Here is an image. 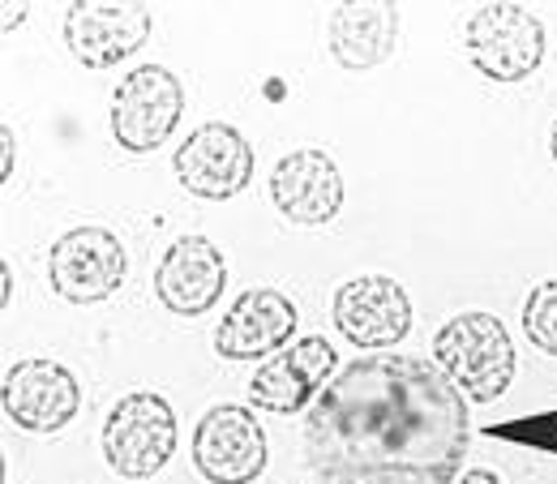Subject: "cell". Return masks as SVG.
<instances>
[{
	"mask_svg": "<svg viewBox=\"0 0 557 484\" xmlns=\"http://www.w3.org/2000/svg\"><path fill=\"white\" fill-rule=\"evenodd\" d=\"M335 331L360 351H382L408 339L412 331V300L404 283L391 275H356L339 283L331 300Z\"/></svg>",
	"mask_w": 557,
	"mask_h": 484,
	"instance_id": "7c38bea8",
	"label": "cell"
},
{
	"mask_svg": "<svg viewBox=\"0 0 557 484\" xmlns=\"http://www.w3.org/2000/svg\"><path fill=\"white\" fill-rule=\"evenodd\" d=\"M176 412L163 395L134 390L112 404L103 420V459L121 481H150L159 476L176 455Z\"/></svg>",
	"mask_w": 557,
	"mask_h": 484,
	"instance_id": "3957f363",
	"label": "cell"
},
{
	"mask_svg": "<svg viewBox=\"0 0 557 484\" xmlns=\"http://www.w3.org/2000/svg\"><path fill=\"white\" fill-rule=\"evenodd\" d=\"M223 287H227L223 249L210 236H198V232L172 240V249H163V258L154 266V296L176 318L210 313L219 305Z\"/></svg>",
	"mask_w": 557,
	"mask_h": 484,
	"instance_id": "5bb4252c",
	"label": "cell"
},
{
	"mask_svg": "<svg viewBox=\"0 0 557 484\" xmlns=\"http://www.w3.org/2000/svg\"><path fill=\"white\" fill-rule=\"evenodd\" d=\"M468 399L429 356H356L305 412V463L322 484H455Z\"/></svg>",
	"mask_w": 557,
	"mask_h": 484,
	"instance_id": "6da1fadb",
	"label": "cell"
},
{
	"mask_svg": "<svg viewBox=\"0 0 557 484\" xmlns=\"http://www.w3.org/2000/svg\"><path fill=\"white\" fill-rule=\"evenodd\" d=\"M13 125H0V185L13 181Z\"/></svg>",
	"mask_w": 557,
	"mask_h": 484,
	"instance_id": "ac0fdd59",
	"label": "cell"
},
{
	"mask_svg": "<svg viewBox=\"0 0 557 484\" xmlns=\"http://www.w3.org/2000/svg\"><path fill=\"white\" fill-rule=\"evenodd\" d=\"M463 52L488 82H523L545 61V22L528 4H481L463 22Z\"/></svg>",
	"mask_w": 557,
	"mask_h": 484,
	"instance_id": "277c9868",
	"label": "cell"
},
{
	"mask_svg": "<svg viewBox=\"0 0 557 484\" xmlns=\"http://www.w3.org/2000/svg\"><path fill=\"white\" fill-rule=\"evenodd\" d=\"M455 484H506V481H502L497 472H488V468H468Z\"/></svg>",
	"mask_w": 557,
	"mask_h": 484,
	"instance_id": "d6986e66",
	"label": "cell"
},
{
	"mask_svg": "<svg viewBox=\"0 0 557 484\" xmlns=\"http://www.w3.org/2000/svg\"><path fill=\"white\" fill-rule=\"evenodd\" d=\"M129 275V253L108 227H70L48 253V283L70 305H99L121 291Z\"/></svg>",
	"mask_w": 557,
	"mask_h": 484,
	"instance_id": "8992f818",
	"label": "cell"
},
{
	"mask_svg": "<svg viewBox=\"0 0 557 484\" xmlns=\"http://www.w3.org/2000/svg\"><path fill=\"white\" fill-rule=\"evenodd\" d=\"M271 202L287 223L326 227L344 210V176L339 163L322 146H296L271 172Z\"/></svg>",
	"mask_w": 557,
	"mask_h": 484,
	"instance_id": "4fadbf2b",
	"label": "cell"
},
{
	"mask_svg": "<svg viewBox=\"0 0 557 484\" xmlns=\"http://www.w3.org/2000/svg\"><path fill=\"white\" fill-rule=\"evenodd\" d=\"M0 9H4V30H13V26L26 22V4H0Z\"/></svg>",
	"mask_w": 557,
	"mask_h": 484,
	"instance_id": "44dd1931",
	"label": "cell"
},
{
	"mask_svg": "<svg viewBox=\"0 0 557 484\" xmlns=\"http://www.w3.org/2000/svg\"><path fill=\"white\" fill-rule=\"evenodd\" d=\"M172 172H176V181L194 198L227 202V198H236V194H245L253 185L258 154H253L249 138L236 125L207 121V125H198L189 138L176 146Z\"/></svg>",
	"mask_w": 557,
	"mask_h": 484,
	"instance_id": "52a82bcc",
	"label": "cell"
},
{
	"mask_svg": "<svg viewBox=\"0 0 557 484\" xmlns=\"http://www.w3.org/2000/svg\"><path fill=\"white\" fill-rule=\"evenodd\" d=\"M271 463L262 420L240 404H214L194 429V468L210 484H253Z\"/></svg>",
	"mask_w": 557,
	"mask_h": 484,
	"instance_id": "ba28073f",
	"label": "cell"
},
{
	"mask_svg": "<svg viewBox=\"0 0 557 484\" xmlns=\"http://www.w3.org/2000/svg\"><path fill=\"white\" fill-rule=\"evenodd\" d=\"M185 116V86L163 65H138L112 90V138L129 154H150L176 134Z\"/></svg>",
	"mask_w": 557,
	"mask_h": 484,
	"instance_id": "5b68a950",
	"label": "cell"
},
{
	"mask_svg": "<svg viewBox=\"0 0 557 484\" xmlns=\"http://www.w3.org/2000/svg\"><path fill=\"white\" fill-rule=\"evenodd\" d=\"M523 335L545 356H557V278H545L523 300Z\"/></svg>",
	"mask_w": 557,
	"mask_h": 484,
	"instance_id": "e0dca14e",
	"label": "cell"
},
{
	"mask_svg": "<svg viewBox=\"0 0 557 484\" xmlns=\"http://www.w3.org/2000/svg\"><path fill=\"white\" fill-rule=\"evenodd\" d=\"M433 360L437 369L463 390L472 404H493L515 382V339L485 309L459 313L433 335Z\"/></svg>",
	"mask_w": 557,
	"mask_h": 484,
	"instance_id": "7a4b0ae2",
	"label": "cell"
},
{
	"mask_svg": "<svg viewBox=\"0 0 557 484\" xmlns=\"http://www.w3.org/2000/svg\"><path fill=\"white\" fill-rule=\"evenodd\" d=\"M9 300H13V271H9V262H0V305L9 309Z\"/></svg>",
	"mask_w": 557,
	"mask_h": 484,
	"instance_id": "ffe728a7",
	"label": "cell"
},
{
	"mask_svg": "<svg viewBox=\"0 0 557 484\" xmlns=\"http://www.w3.org/2000/svg\"><path fill=\"white\" fill-rule=\"evenodd\" d=\"M0 404L4 415L26 433H61L82 412V386L70 364L48 356H26L4 369Z\"/></svg>",
	"mask_w": 557,
	"mask_h": 484,
	"instance_id": "9c48e42d",
	"label": "cell"
},
{
	"mask_svg": "<svg viewBox=\"0 0 557 484\" xmlns=\"http://www.w3.org/2000/svg\"><path fill=\"white\" fill-rule=\"evenodd\" d=\"M549 154H554V163H557V121H554V134H549Z\"/></svg>",
	"mask_w": 557,
	"mask_h": 484,
	"instance_id": "7402d4cb",
	"label": "cell"
},
{
	"mask_svg": "<svg viewBox=\"0 0 557 484\" xmlns=\"http://www.w3.org/2000/svg\"><path fill=\"white\" fill-rule=\"evenodd\" d=\"M296 322L300 313L292 296H283L278 287H249L214 326V351L223 360H271L292 344Z\"/></svg>",
	"mask_w": 557,
	"mask_h": 484,
	"instance_id": "9a60e30c",
	"label": "cell"
},
{
	"mask_svg": "<svg viewBox=\"0 0 557 484\" xmlns=\"http://www.w3.org/2000/svg\"><path fill=\"white\" fill-rule=\"evenodd\" d=\"M154 30L150 4L121 0H73L65 13V44L73 61L86 70H112L146 48Z\"/></svg>",
	"mask_w": 557,
	"mask_h": 484,
	"instance_id": "30bf717a",
	"label": "cell"
},
{
	"mask_svg": "<svg viewBox=\"0 0 557 484\" xmlns=\"http://www.w3.org/2000/svg\"><path fill=\"white\" fill-rule=\"evenodd\" d=\"M335 364H339V356H335V347L326 344L322 335L292 339L283 351H275L271 360L258 364V373L249 377V399H253V408H262V412L271 415L305 412L335 382L331 377Z\"/></svg>",
	"mask_w": 557,
	"mask_h": 484,
	"instance_id": "8fae6325",
	"label": "cell"
},
{
	"mask_svg": "<svg viewBox=\"0 0 557 484\" xmlns=\"http://www.w3.org/2000/svg\"><path fill=\"white\" fill-rule=\"evenodd\" d=\"M395 44H399V9L386 0H369V4L348 0L335 4L326 17V48L351 73L391 61Z\"/></svg>",
	"mask_w": 557,
	"mask_h": 484,
	"instance_id": "2e32d148",
	"label": "cell"
}]
</instances>
